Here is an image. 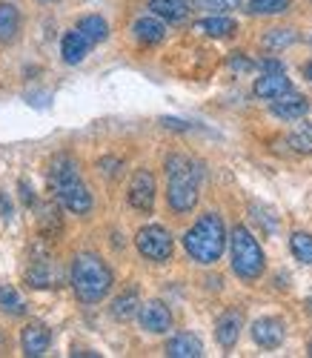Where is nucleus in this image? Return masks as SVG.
Listing matches in <instances>:
<instances>
[{
	"mask_svg": "<svg viewBox=\"0 0 312 358\" xmlns=\"http://www.w3.org/2000/svg\"><path fill=\"white\" fill-rule=\"evenodd\" d=\"M201 189V169L190 155H169L166 158V203L178 215L195 210Z\"/></svg>",
	"mask_w": 312,
	"mask_h": 358,
	"instance_id": "1",
	"label": "nucleus"
},
{
	"mask_svg": "<svg viewBox=\"0 0 312 358\" xmlns=\"http://www.w3.org/2000/svg\"><path fill=\"white\" fill-rule=\"evenodd\" d=\"M49 187L55 198L75 215H86L92 210V195L80 178L78 161L72 155H55L49 164Z\"/></svg>",
	"mask_w": 312,
	"mask_h": 358,
	"instance_id": "2",
	"label": "nucleus"
},
{
	"mask_svg": "<svg viewBox=\"0 0 312 358\" xmlns=\"http://www.w3.org/2000/svg\"><path fill=\"white\" fill-rule=\"evenodd\" d=\"M112 270L95 252H80L72 261V289L83 304H98L112 289Z\"/></svg>",
	"mask_w": 312,
	"mask_h": 358,
	"instance_id": "3",
	"label": "nucleus"
},
{
	"mask_svg": "<svg viewBox=\"0 0 312 358\" xmlns=\"http://www.w3.org/2000/svg\"><path fill=\"white\" fill-rule=\"evenodd\" d=\"M183 250L192 261L198 264H215L221 261L224 250H227V229L218 213H206L201 215V221L186 229L183 235Z\"/></svg>",
	"mask_w": 312,
	"mask_h": 358,
	"instance_id": "4",
	"label": "nucleus"
},
{
	"mask_svg": "<svg viewBox=\"0 0 312 358\" xmlns=\"http://www.w3.org/2000/svg\"><path fill=\"white\" fill-rule=\"evenodd\" d=\"M229 255H232V273L243 281H255L264 275V266H267V258H264V250L258 247V241L253 238L246 227H232L229 232Z\"/></svg>",
	"mask_w": 312,
	"mask_h": 358,
	"instance_id": "5",
	"label": "nucleus"
},
{
	"mask_svg": "<svg viewBox=\"0 0 312 358\" xmlns=\"http://www.w3.org/2000/svg\"><path fill=\"white\" fill-rule=\"evenodd\" d=\"M135 244H138V252L149 261H169L172 258V250H175V241L169 229L158 227V224H149V227H141L138 235H135Z\"/></svg>",
	"mask_w": 312,
	"mask_h": 358,
	"instance_id": "6",
	"label": "nucleus"
},
{
	"mask_svg": "<svg viewBox=\"0 0 312 358\" xmlns=\"http://www.w3.org/2000/svg\"><path fill=\"white\" fill-rule=\"evenodd\" d=\"M129 203L141 213H152L155 206V178L149 169H138L129 184Z\"/></svg>",
	"mask_w": 312,
	"mask_h": 358,
	"instance_id": "7",
	"label": "nucleus"
},
{
	"mask_svg": "<svg viewBox=\"0 0 312 358\" xmlns=\"http://www.w3.org/2000/svg\"><path fill=\"white\" fill-rule=\"evenodd\" d=\"M138 321L146 333H166L172 327V313L164 301H146L138 310Z\"/></svg>",
	"mask_w": 312,
	"mask_h": 358,
	"instance_id": "8",
	"label": "nucleus"
},
{
	"mask_svg": "<svg viewBox=\"0 0 312 358\" xmlns=\"http://www.w3.org/2000/svg\"><path fill=\"white\" fill-rule=\"evenodd\" d=\"M20 344H23V352H26L29 358H41V355H46V350H49V344H52L49 327L41 324V321H29V324L23 327Z\"/></svg>",
	"mask_w": 312,
	"mask_h": 358,
	"instance_id": "9",
	"label": "nucleus"
},
{
	"mask_svg": "<svg viewBox=\"0 0 312 358\" xmlns=\"http://www.w3.org/2000/svg\"><path fill=\"white\" fill-rule=\"evenodd\" d=\"M60 281V273H57V264L52 258H35L32 264H29V270H26V284L29 287H35V289H52L57 287Z\"/></svg>",
	"mask_w": 312,
	"mask_h": 358,
	"instance_id": "10",
	"label": "nucleus"
},
{
	"mask_svg": "<svg viewBox=\"0 0 312 358\" xmlns=\"http://www.w3.org/2000/svg\"><path fill=\"white\" fill-rule=\"evenodd\" d=\"M284 336H287V330H284V321H281V318H269L267 315V318H258L253 324V338L264 350L281 347V344H284Z\"/></svg>",
	"mask_w": 312,
	"mask_h": 358,
	"instance_id": "11",
	"label": "nucleus"
},
{
	"mask_svg": "<svg viewBox=\"0 0 312 358\" xmlns=\"http://www.w3.org/2000/svg\"><path fill=\"white\" fill-rule=\"evenodd\" d=\"M306 112H309V101L304 95L292 92V89L287 95H281V98L272 101V115L281 117V121H301Z\"/></svg>",
	"mask_w": 312,
	"mask_h": 358,
	"instance_id": "12",
	"label": "nucleus"
},
{
	"mask_svg": "<svg viewBox=\"0 0 312 358\" xmlns=\"http://www.w3.org/2000/svg\"><path fill=\"white\" fill-rule=\"evenodd\" d=\"M290 89H292V83H290L287 72L281 69V72H264V75L255 80L253 92H255L258 98H264V101H275V98H281V95H287Z\"/></svg>",
	"mask_w": 312,
	"mask_h": 358,
	"instance_id": "13",
	"label": "nucleus"
},
{
	"mask_svg": "<svg viewBox=\"0 0 312 358\" xmlns=\"http://www.w3.org/2000/svg\"><path fill=\"white\" fill-rule=\"evenodd\" d=\"M241 327H243V315L238 310H227L215 324V338L221 347H235V341L241 338Z\"/></svg>",
	"mask_w": 312,
	"mask_h": 358,
	"instance_id": "14",
	"label": "nucleus"
},
{
	"mask_svg": "<svg viewBox=\"0 0 312 358\" xmlns=\"http://www.w3.org/2000/svg\"><path fill=\"white\" fill-rule=\"evenodd\" d=\"M89 41H86V35L80 32V29H72V32H66L64 35V41H60V55H64V61L69 64V66H75V64H80L83 57L89 55Z\"/></svg>",
	"mask_w": 312,
	"mask_h": 358,
	"instance_id": "15",
	"label": "nucleus"
},
{
	"mask_svg": "<svg viewBox=\"0 0 312 358\" xmlns=\"http://www.w3.org/2000/svg\"><path fill=\"white\" fill-rule=\"evenodd\" d=\"M166 355L169 358H201L204 355V344L192 333H180V336L166 341Z\"/></svg>",
	"mask_w": 312,
	"mask_h": 358,
	"instance_id": "16",
	"label": "nucleus"
},
{
	"mask_svg": "<svg viewBox=\"0 0 312 358\" xmlns=\"http://www.w3.org/2000/svg\"><path fill=\"white\" fill-rule=\"evenodd\" d=\"M149 9L169 23H180L190 15V0H149Z\"/></svg>",
	"mask_w": 312,
	"mask_h": 358,
	"instance_id": "17",
	"label": "nucleus"
},
{
	"mask_svg": "<svg viewBox=\"0 0 312 358\" xmlns=\"http://www.w3.org/2000/svg\"><path fill=\"white\" fill-rule=\"evenodd\" d=\"M132 32L141 43L146 46H155V43H161L166 38V26L161 20H155V17H138L135 26H132Z\"/></svg>",
	"mask_w": 312,
	"mask_h": 358,
	"instance_id": "18",
	"label": "nucleus"
},
{
	"mask_svg": "<svg viewBox=\"0 0 312 358\" xmlns=\"http://www.w3.org/2000/svg\"><path fill=\"white\" fill-rule=\"evenodd\" d=\"M20 32V12L12 3H0V43H12Z\"/></svg>",
	"mask_w": 312,
	"mask_h": 358,
	"instance_id": "19",
	"label": "nucleus"
},
{
	"mask_svg": "<svg viewBox=\"0 0 312 358\" xmlns=\"http://www.w3.org/2000/svg\"><path fill=\"white\" fill-rule=\"evenodd\" d=\"M195 29L204 35H209V38H229V35H235L238 23L232 17H204V20L195 23Z\"/></svg>",
	"mask_w": 312,
	"mask_h": 358,
	"instance_id": "20",
	"label": "nucleus"
},
{
	"mask_svg": "<svg viewBox=\"0 0 312 358\" xmlns=\"http://www.w3.org/2000/svg\"><path fill=\"white\" fill-rule=\"evenodd\" d=\"M78 29L86 35V41H89L92 46H95V43H104V41L109 38V26H106V20L98 17V15H86V17H80Z\"/></svg>",
	"mask_w": 312,
	"mask_h": 358,
	"instance_id": "21",
	"label": "nucleus"
},
{
	"mask_svg": "<svg viewBox=\"0 0 312 358\" xmlns=\"http://www.w3.org/2000/svg\"><path fill=\"white\" fill-rule=\"evenodd\" d=\"M138 310H141V298H138L135 289H127V292L118 295L112 301V315L118 321H129L132 315H138Z\"/></svg>",
	"mask_w": 312,
	"mask_h": 358,
	"instance_id": "22",
	"label": "nucleus"
},
{
	"mask_svg": "<svg viewBox=\"0 0 312 358\" xmlns=\"http://www.w3.org/2000/svg\"><path fill=\"white\" fill-rule=\"evenodd\" d=\"M0 310L9 315H23L26 313V301L20 298V292L9 284H0Z\"/></svg>",
	"mask_w": 312,
	"mask_h": 358,
	"instance_id": "23",
	"label": "nucleus"
},
{
	"mask_svg": "<svg viewBox=\"0 0 312 358\" xmlns=\"http://www.w3.org/2000/svg\"><path fill=\"white\" fill-rule=\"evenodd\" d=\"M298 41V35L292 32V29H269V32L264 35V49L269 52H281V49H287Z\"/></svg>",
	"mask_w": 312,
	"mask_h": 358,
	"instance_id": "24",
	"label": "nucleus"
},
{
	"mask_svg": "<svg viewBox=\"0 0 312 358\" xmlns=\"http://www.w3.org/2000/svg\"><path fill=\"white\" fill-rule=\"evenodd\" d=\"M290 247H292V255L301 264H312V235L309 232H292Z\"/></svg>",
	"mask_w": 312,
	"mask_h": 358,
	"instance_id": "25",
	"label": "nucleus"
},
{
	"mask_svg": "<svg viewBox=\"0 0 312 358\" xmlns=\"http://www.w3.org/2000/svg\"><path fill=\"white\" fill-rule=\"evenodd\" d=\"M292 0H249V15H281L290 9Z\"/></svg>",
	"mask_w": 312,
	"mask_h": 358,
	"instance_id": "26",
	"label": "nucleus"
},
{
	"mask_svg": "<svg viewBox=\"0 0 312 358\" xmlns=\"http://www.w3.org/2000/svg\"><path fill=\"white\" fill-rule=\"evenodd\" d=\"M38 227H41V232H43V235L60 232V215H57L55 206H49V203L38 206Z\"/></svg>",
	"mask_w": 312,
	"mask_h": 358,
	"instance_id": "27",
	"label": "nucleus"
},
{
	"mask_svg": "<svg viewBox=\"0 0 312 358\" xmlns=\"http://www.w3.org/2000/svg\"><path fill=\"white\" fill-rule=\"evenodd\" d=\"M290 146L295 152H312V124H301L292 135H290Z\"/></svg>",
	"mask_w": 312,
	"mask_h": 358,
	"instance_id": "28",
	"label": "nucleus"
},
{
	"mask_svg": "<svg viewBox=\"0 0 312 358\" xmlns=\"http://www.w3.org/2000/svg\"><path fill=\"white\" fill-rule=\"evenodd\" d=\"M249 210H253V213H255V218H258V221H261V224L267 227V232H275L278 221L272 218V213H269V210H264V206H261V203H253V206H249Z\"/></svg>",
	"mask_w": 312,
	"mask_h": 358,
	"instance_id": "29",
	"label": "nucleus"
},
{
	"mask_svg": "<svg viewBox=\"0 0 312 358\" xmlns=\"http://www.w3.org/2000/svg\"><path fill=\"white\" fill-rule=\"evenodd\" d=\"M229 69H232V72H253V69H255V64L238 52V55H232V57H229Z\"/></svg>",
	"mask_w": 312,
	"mask_h": 358,
	"instance_id": "30",
	"label": "nucleus"
},
{
	"mask_svg": "<svg viewBox=\"0 0 312 358\" xmlns=\"http://www.w3.org/2000/svg\"><path fill=\"white\" fill-rule=\"evenodd\" d=\"M209 9H218V12H229V9H238L241 0H204Z\"/></svg>",
	"mask_w": 312,
	"mask_h": 358,
	"instance_id": "31",
	"label": "nucleus"
},
{
	"mask_svg": "<svg viewBox=\"0 0 312 358\" xmlns=\"http://www.w3.org/2000/svg\"><path fill=\"white\" fill-rule=\"evenodd\" d=\"M118 166H120V161H115V158H104L101 161V169H104V175H118Z\"/></svg>",
	"mask_w": 312,
	"mask_h": 358,
	"instance_id": "32",
	"label": "nucleus"
},
{
	"mask_svg": "<svg viewBox=\"0 0 312 358\" xmlns=\"http://www.w3.org/2000/svg\"><path fill=\"white\" fill-rule=\"evenodd\" d=\"M20 198H23V203H35V192L26 181H20Z\"/></svg>",
	"mask_w": 312,
	"mask_h": 358,
	"instance_id": "33",
	"label": "nucleus"
},
{
	"mask_svg": "<svg viewBox=\"0 0 312 358\" xmlns=\"http://www.w3.org/2000/svg\"><path fill=\"white\" fill-rule=\"evenodd\" d=\"M261 69H264V72H281L284 66H281V61H275V57H269V61L261 64Z\"/></svg>",
	"mask_w": 312,
	"mask_h": 358,
	"instance_id": "34",
	"label": "nucleus"
},
{
	"mask_svg": "<svg viewBox=\"0 0 312 358\" xmlns=\"http://www.w3.org/2000/svg\"><path fill=\"white\" fill-rule=\"evenodd\" d=\"M304 75H306V78H309V80H312V61H309V64H306V66H304Z\"/></svg>",
	"mask_w": 312,
	"mask_h": 358,
	"instance_id": "35",
	"label": "nucleus"
},
{
	"mask_svg": "<svg viewBox=\"0 0 312 358\" xmlns=\"http://www.w3.org/2000/svg\"><path fill=\"white\" fill-rule=\"evenodd\" d=\"M306 310H309V313H312V298H309V301H306Z\"/></svg>",
	"mask_w": 312,
	"mask_h": 358,
	"instance_id": "36",
	"label": "nucleus"
},
{
	"mask_svg": "<svg viewBox=\"0 0 312 358\" xmlns=\"http://www.w3.org/2000/svg\"><path fill=\"white\" fill-rule=\"evenodd\" d=\"M309 355H312V344H309Z\"/></svg>",
	"mask_w": 312,
	"mask_h": 358,
	"instance_id": "37",
	"label": "nucleus"
},
{
	"mask_svg": "<svg viewBox=\"0 0 312 358\" xmlns=\"http://www.w3.org/2000/svg\"><path fill=\"white\" fill-rule=\"evenodd\" d=\"M46 3H52V0H46Z\"/></svg>",
	"mask_w": 312,
	"mask_h": 358,
	"instance_id": "38",
	"label": "nucleus"
}]
</instances>
